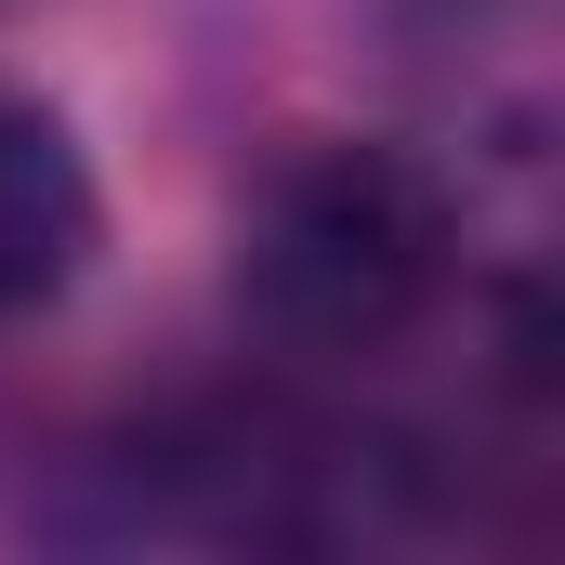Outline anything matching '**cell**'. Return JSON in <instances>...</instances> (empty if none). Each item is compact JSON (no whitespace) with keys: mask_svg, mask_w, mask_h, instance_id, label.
<instances>
[{"mask_svg":"<svg viewBox=\"0 0 565 565\" xmlns=\"http://www.w3.org/2000/svg\"><path fill=\"white\" fill-rule=\"evenodd\" d=\"M93 237H106V198H93L79 132L40 93L0 79V329L40 316V302H66L79 264H93Z\"/></svg>","mask_w":565,"mask_h":565,"instance_id":"2","label":"cell"},{"mask_svg":"<svg viewBox=\"0 0 565 565\" xmlns=\"http://www.w3.org/2000/svg\"><path fill=\"white\" fill-rule=\"evenodd\" d=\"M500 13H526V0H395V26H408V40H487Z\"/></svg>","mask_w":565,"mask_h":565,"instance_id":"3","label":"cell"},{"mask_svg":"<svg viewBox=\"0 0 565 565\" xmlns=\"http://www.w3.org/2000/svg\"><path fill=\"white\" fill-rule=\"evenodd\" d=\"M447 264H460V211L408 145H302L250 198L237 302L289 355H382L434 316Z\"/></svg>","mask_w":565,"mask_h":565,"instance_id":"1","label":"cell"}]
</instances>
